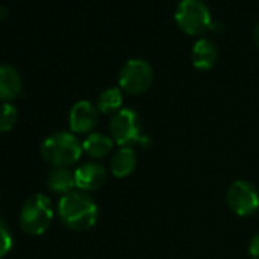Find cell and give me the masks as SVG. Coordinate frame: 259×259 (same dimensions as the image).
<instances>
[{
  "instance_id": "7",
  "label": "cell",
  "mask_w": 259,
  "mask_h": 259,
  "mask_svg": "<svg viewBox=\"0 0 259 259\" xmlns=\"http://www.w3.org/2000/svg\"><path fill=\"white\" fill-rule=\"evenodd\" d=\"M226 201L233 213L239 217H250L259 209V192L250 182L236 180L229 186Z\"/></svg>"
},
{
  "instance_id": "15",
  "label": "cell",
  "mask_w": 259,
  "mask_h": 259,
  "mask_svg": "<svg viewBox=\"0 0 259 259\" xmlns=\"http://www.w3.org/2000/svg\"><path fill=\"white\" fill-rule=\"evenodd\" d=\"M123 104V95L120 87H108L99 93L96 98V108L102 114H116L119 110H122Z\"/></svg>"
},
{
  "instance_id": "12",
  "label": "cell",
  "mask_w": 259,
  "mask_h": 259,
  "mask_svg": "<svg viewBox=\"0 0 259 259\" xmlns=\"http://www.w3.org/2000/svg\"><path fill=\"white\" fill-rule=\"evenodd\" d=\"M138 166V154L130 147H119L117 151L113 153L110 160V171L117 179H125L132 176Z\"/></svg>"
},
{
  "instance_id": "8",
  "label": "cell",
  "mask_w": 259,
  "mask_h": 259,
  "mask_svg": "<svg viewBox=\"0 0 259 259\" xmlns=\"http://www.w3.org/2000/svg\"><path fill=\"white\" fill-rule=\"evenodd\" d=\"M99 111L95 104L89 101L76 102L69 113V126L73 135H90L98 125Z\"/></svg>"
},
{
  "instance_id": "20",
  "label": "cell",
  "mask_w": 259,
  "mask_h": 259,
  "mask_svg": "<svg viewBox=\"0 0 259 259\" xmlns=\"http://www.w3.org/2000/svg\"><path fill=\"white\" fill-rule=\"evenodd\" d=\"M5 17H8V11L5 7H0V20H4Z\"/></svg>"
},
{
  "instance_id": "5",
  "label": "cell",
  "mask_w": 259,
  "mask_h": 259,
  "mask_svg": "<svg viewBox=\"0 0 259 259\" xmlns=\"http://www.w3.org/2000/svg\"><path fill=\"white\" fill-rule=\"evenodd\" d=\"M174 20L182 32L191 37L203 35L212 25V14L203 0H180Z\"/></svg>"
},
{
  "instance_id": "10",
  "label": "cell",
  "mask_w": 259,
  "mask_h": 259,
  "mask_svg": "<svg viewBox=\"0 0 259 259\" xmlns=\"http://www.w3.org/2000/svg\"><path fill=\"white\" fill-rule=\"evenodd\" d=\"M218 57H220L218 46L210 38H200V40H197L195 45L192 46V51H191L192 66L197 70H201V72L210 70L217 64Z\"/></svg>"
},
{
  "instance_id": "19",
  "label": "cell",
  "mask_w": 259,
  "mask_h": 259,
  "mask_svg": "<svg viewBox=\"0 0 259 259\" xmlns=\"http://www.w3.org/2000/svg\"><path fill=\"white\" fill-rule=\"evenodd\" d=\"M253 40H254V43H256V46L259 48V23L254 26V29H253Z\"/></svg>"
},
{
  "instance_id": "18",
  "label": "cell",
  "mask_w": 259,
  "mask_h": 259,
  "mask_svg": "<svg viewBox=\"0 0 259 259\" xmlns=\"http://www.w3.org/2000/svg\"><path fill=\"white\" fill-rule=\"evenodd\" d=\"M248 253L253 259H259V233H256L248 244Z\"/></svg>"
},
{
  "instance_id": "14",
  "label": "cell",
  "mask_w": 259,
  "mask_h": 259,
  "mask_svg": "<svg viewBox=\"0 0 259 259\" xmlns=\"http://www.w3.org/2000/svg\"><path fill=\"white\" fill-rule=\"evenodd\" d=\"M48 188L54 194L66 195L76 188L75 183V172H72L69 168H54L48 176Z\"/></svg>"
},
{
  "instance_id": "3",
  "label": "cell",
  "mask_w": 259,
  "mask_h": 259,
  "mask_svg": "<svg viewBox=\"0 0 259 259\" xmlns=\"http://www.w3.org/2000/svg\"><path fill=\"white\" fill-rule=\"evenodd\" d=\"M41 159L54 168H69L82 154V144L73 133L57 132L48 136L40 148Z\"/></svg>"
},
{
  "instance_id": "16",
  "label": "cell",
  "mask_w": 259,
  "mask_h": 259,
  "mask_svg": "<svg viewBox=\"0 0 259 259\" xmlns=\"http://www.w3.org/2000/svg\"><path fill=\"white\" fill-rule=\"evenodd\" d=\"M19 119L17 108L10 102L0 104V133H8L16 126Z\"/></svg>"
},
{
  "instance_id": "1",
  "label": "cell",
  "mask_w": 259,
  "mask_h": 259,
  "mask_svg": "<svg viewBox=\"0 0 259 259\" xmlns=\"http://www.w3.org/2000/svg\"><path fill=\"white\" fill-rule=\"evenodd\" d=\"M57 212L61 223L75 232L92 229L99 215L96 201L84 191H72L63 195L58 201Z\"/></svg>"
},
{
  "instance_id": "2",
  "label": "cell",
  "mask_w": 259,
  "mask_h": 259,
  "mask_svg": "<svg viewBox=\"0 0 259 259\" xmlns=\"http://www.w3.org/2000/svg\"><path fill=\"white\" fill-rule=\"evenodd\" d=\"M108 130L111 139L119 147H150V138L144 132L142 119L133 108H122L113 114Z\"/></svg>"
},
{
  "instance_id": "6",
  "label": "cell",
  "mask_w": 259,
  "mask_h": 259,
  "mask_svg": "<svg viewBox=\"0 0 259 259\" xmlns=\"http://www.w3.org/2000/svg\"><path fill=\"white\" fill-rule=\"evenodd\" d=\"M154 81L153 66L142 58L128 60L119 72V87L128 95L145 93Z\"/></svg>"
},
{
  "instance_id": "4",
  "label": "cell",
  "mask_w": 259,
  "mask_h": 259,
  "mask_svg": "<svg viewBox=\"0 0 259 259\" xmlns=\"http://www.w3.org/2000/svg\"><path fill=\"white\" fill-rule=\"evenodd\" d=\"M54 204L45 194H34L28 197L20 212V227L26 235L40 236L52 224Z\"/></svg>"
},
{
  "instance_id": "17",
  "label": "cell",
  "mask_w": 259,
  "mask_h": 259,
  "mask_svg": "<svg viewBox=\"0 0 259 259\" xmlns=\"http://www.w3.org/2000/svg\"><path fill=\"white\" fill-rule=\"evenodd\" d=\"M13 247V233L8 224L0 218V259L5 257Z\"/></svg>"
},
{
  "instance_id": "9",
  "label": "cell",
  "mask_w": 259,
  "mask_h": 259,
  "mask_svg": "<svg viewBox=\"0 0 259 259\" xmlns=\"http://www.w3.org/2000/svg\"><path fill=\"white\" fill-rule=\"evenodd\" d=\"M108 179L107 169L98 162H84L75 169V183L78 191L90 192L101 189Z\"/></svg>"
},
{
  "instance_id": "13",
  "label": "cell",
  "mask_w": 259,
  "mask_h": 259,
  "mask_svg": "<svg viewBox=\"0 0 259 259\" xmlns=\"http://www.w3.org/2000/svg\"><path fill=\"white\" fill-rule=\"evenodd\" d=\"M114 147V141L111 136L104 133H90L82 142V153L87 154L93 160H99L107 157Z\"/></svg>"
},
{
  "instance_id": "11",
  "label": "cell",
  "mask_w": 259,
  "mask_h": 259,
  "mask_svg": "<svg viewBox=\"0 0 259 259\" xmlns=\"http://www.w3.org/2000/svg\"><path fill=\"white\" fill-rule=\"evenodd\" d=\"M22 76L19 70L10 64H0V101L10 102L22 92Z\"/></svg>"
}]
</instances>
